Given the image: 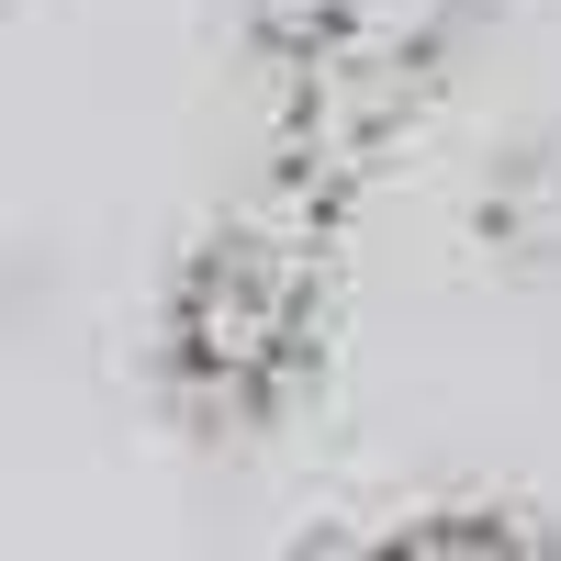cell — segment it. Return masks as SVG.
<instances>
[{"mask_svg": "<svg viewBox=\"0 0 561 561\" xmlns=\"http://www.w3.org/2000/svg\"><path fill=\"white\" fill-rule=\"evenodd\" d=\"M180 393L203 415H270L314 359V270L293 237H214L169 314Z\"/></svg>", "mask_w": 561, "mask_h": 561, "instance_id": "6da1fadb", "label": "cell"}, {"mask_svg": "<svg viewBox=\"0 0 561 561\" xmlns=\"http://www.w3.org/2000/svg\"><path fill=\"white\" fill-rule=\"evenodd\" d=\"M460 23H472V0H270L280 57H293V79L325 90V102H337V90L393 102Z\"/></svg>", "mask_w": 561, "mask_h": 561, "instance_id": "7a4b0ae2", "label": "cell"}, {"mask_svg": "<svg viewBox=\"0 0 561 561\" xmlns=\"http://www.w3.org/2000/svg\"><path fill=\"white\" fill-rule=\"evenodd\" d=\"M325 561H348V550H325Z\"/></svg>", "mask_w": 561, "mask_h": 561, "instance_id": "277c9868", "label": "cell"}, {"mask_svg": "<svg viewBox=\"0 0 561 561\" xmlns=\"http://www.w3.org/2000/svg\"><path fill=\"white\" fill-rule=\"evenodd\" d=\"M348 561H550V539L528 517H494V505H438V517H404L382 539H359Z\"/></svg>", "mask_w": 561, "mask_h": 561, "instance_id": "3957f363", "label": "cell"}]
</instances>
